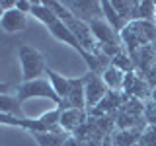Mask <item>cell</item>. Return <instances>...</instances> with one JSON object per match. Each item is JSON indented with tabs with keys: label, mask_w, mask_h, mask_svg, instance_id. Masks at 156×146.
<instances>
[{
	"label": "cell",
	"mask_w": 156,
	"mask_h": 146,
	"mask_svg": "<svg viewBox=\"0 0 156 146\" xmlns=\"http://www.w3.org/2000/svg\"><path fill=\"white\" fill-rule=\"evenodd\" d=\"M123 49L127 53H135L143 47L156 43V22H144V19H133L123 27L119 33Z\"/></svg>",
	"instance_id": "obj_1"
},
{
	"label": "cell",
	"mask_w": 156,
	"mask_h": 146,
	"mask_svg": "<svg viewBox=\"0 0 156 146\" xmlns=\"http://www.w3.org/2000/svg\"><path fill=\"white\" fill-rule=\"evenodd\" d=\"M16 55L20 58V66H22V80L31 82L41 78V74L47 72L45 57L37 51L35 47L27 45V43H20L16 49Z\"/></svg>",
	"instance_id": "obj_2"
},
{
	"label": "cell",
	"mask_w": 156,
	"mask_h": 146,
	"mask_svg": "<svg viewBox=\"0 0 156 146\" xmlns=\"http://www.w3.org/2000/svg\"><path fill=\"white\" fill-rule=\"evenodd\" d=\"M20 103L31 99V97H43V99H49L55 107L61 105V97L57 96V92L53 90L49 78H37V80H31V82H22V84L16 86V94Z\"/></svg>",
	"instance_id": "obj_3"
},
{
	"label": "cell",
	"mask_w": 156,
	"mask_h": 146,
	"mask_svg": "<svg viewBox=\"0 0 156 146\" xmlns=\"http://www.w3.org/2000/svg\"><path fill=\"white\" fill-rule=\"evenodd\" d=\"M82 80H84V92H86V107L90 111L101 103V99L107 96L109 88L105 86L104 78L96 72H86V76Z\"/></svg>",
	"instance_id": "obj_4"
},
{
	"label": "cell",
	"mask_w": 156,
	"mask_h": 146,
	"mask_svg": "<svg viewBox=\"0 0 156 146\" xmlns=\"http://www.w3.org/2000/svg\"><path fill=\"white\" fill-rule=\"evenodd\" d=\"M65 6L74 14V18L82 19V22L90 23L98 18H104L101 14V2H94V0H62Z\"/></svg>",
	"instance_id": "obj_5"
},
{
	"label": "cell",
	"mask_w": 156,
	"mask_h": 146,
	"mask_svg": "<svg viewBox=\"0 0 156 146\" xmlns=\"http://www.w3.org/2000/svg\"><path fill=\"white\" fill-rule=\"evenodd\" d=\"M66 26L70 27V31L74 33V37L78 39V41H80V45L84 47L88 53L96 55V51H98V41H96L94 33H92L90 23H86V22H82V19L74 18L72 22H68Z\"/></svg>",
	"instance_id": "obj_6"
},
{
	"label": "cell",
	"mask_w": 156,
	"mask_h": 146,
	"mask_svg": "<svg viewBox=\"0 0 156 146\" xmlns=\"http://www.w3.org/2000/svg\"><path fill=\"white\" fill-rule=\"evenodd\" d=\"M88 123V111L86 109H61V129L66 134H76V130H80L82 127Z\"/></svg>",
	"instance_id": "obj_7"
},
{
	"label": "cell",
	"mask_w": 156,
	"mask_h": 146,
	"mask_svg": "<svg viewBox=\"0 0 156 146\" xmlns=\"http://www.w3.org/2000/svg\"><path fill=\"white\" fill-rule=\"evenodd\" d=\"M58 109H86V92H84V80L82 78H70V92L68 97L58 105Z\"/></svg>",
	"instance_id": "obj_8"
},
{
	"label": "cell",
	"mask_w": 156,
	"mask_h": 146,
	"mask_svg": "<svg viewBox=\"0 0 156 146\" xmlns=\"http://www.w3.org/2000/svg\"><path fill=\"white\" fill-rule=\"evenodd\" d=\"M90 27H92V33H94L98 45H109V43H121V37L119 33L115 31L109 23L105 22L104 18H98L94 22H90Z\"/></svg>",
	"instance_id": "obj_9"
},
{
	"label": "cell",
	"mask_w": 156,
	"mask_h": 146,
	"mask_svg": "<svg viewBox=\"0 0 156 146\" xmlns=\"http://www.w3.org/2000/svg\"><path fill=\"white\" fill-rule=\"evenodd\" d=\"M0 27L6 33H16V31H23L27 27V18L23 12H20L18 8H12L8 12H2L0 16Z\"/></svg>",
	"instance_id": "obj_10"
},
{
	"label": "cell",
	"mask_w": 156,
	"mask_h": 146,
	"mask_svg": "<svg viewBox=\"0 0 156 146\" xmlns=\"http://www.w3.org/2000/svg\"><path fill=\"white\" fill-rule=\"evenodd\" d=\"M131 58L135 62V72H140L144 74L146 70H150L154 64H156V53H154V47L148 45V47H143L139 51L131 53Z\"/></svg>",
	"instance_id": "obj_11"
},
{
	"label": "cell",
	"mask_w": 156,
	"mask_h": 146,
	"mask_svg": "<svg viewBox=\"0 0 156 146\" xmlns=\"http://www.w3.org/2000/svg\"><path fill=\"white\" fill-rule=\"evenodd\" d=\"M144 127L140 129H125V130H117L111 136V144L113 146H136L140 142V136H143Z\"/></svg>",
	"instance_id": "obj_12"
},
{
	"label": "cell",
	"mask_w": 156,
	"mask_h": 146,
	"mask_svg": "<svg viewBox=\"0 0 156 146\" xmlns=\"http://www.w3.org/2000/svg\"><path fill=\"white\" fill-rule=\"evenodd\" d=\"M125 72H121L119 68H115V66H105L104 68V72H101V78H104V82H105V86L109 88L111 92H123V88H125Z\"/></svg>",
	"instance_id": "obj_13"
},
{
	"label": "cell",
	"mask_w": 156,
	"mask_h": 146,
	"mask_svg": "<svg viewBox=\"0 0 156 146\" xmlns=\"http://www.w3.org/2000/svg\"><path fill=\"white\" fill-rule=\"evenodd\" d=\"M31 16L35 18V19H39V22H41L43 26H47V27H51L53 23H57V22H58L57 14L53 12L51 8H49V4H47V2H41V0H33Z\"/></svg>",
	"instance_id": "obj_14"
},
{
	"label": "cell",
	"mask_w": 156,
	"mask_h": 146,
	"mask_svg": "<svg viewBox=\"0 0 156 146\" xmlns=\"http://www.w3.org/2000/svg\"><path fill=\"white\" fill-rule=\"evenodd\" d=\"M45 74H47L49 82H51V86H53V90L57 92V96L61 97V103H62V101L68 97V92H70V78L58 74V72L51 70V68H47Z\"/></svg>",
	"instance_id": "obj_15"
},
{
	"label": "cell",
	"mask_w": 156,
	"mask_h": 146,
	"mask_svg": "<svg viewBox=\"0 0 156 146\" xmlns=\"http://www.w3.org/2000/svg\"><path fill=\"white\" fill-rule=\"evenodd\" d=\"M22 103L18 101L16 96H10L6 90L0 92V113L2 115H12V117H23L22 115Z\"/></svg>",
	"instance_id": "obj_16"
},
{
	"label": "cell",
	"mask_w": 156,
	"mask_h": 146,
	"mask_svg": "<svg viewBox=\"0 0 156 146\" xmlns=\"http://www.w3.org/2000/svg\"><path fill=\"white\" fill-rule=\"evenodd\" d=\"M100 2H101V14H104V19L115 29L117 33H121L123 27H125V22L119 18L117 10L113 8V2H111V0H100Z\"/></svg>",
	"instance_id": "obj_17"
},
{
	"label": "cell",
	"mask_w": 156,
	"mask_h": 146,
	"mask_svg": "<svg viewBox=\"0 0 156 146\" xmlns=\"http://www.w3.org/2000/svg\"><path fill=\"white\" fill-rule=\"evenodd\" d=\"M66 133H33V138L39 146H65L68 140Z\"/></svg>",
	"instance_id": "obj_18"
},
{
	"label": "cell",
	"mask_w": 156,
	"mask_h": 146,
	"mask_svg": "<svg viewBox=\"0 0 156 146\" xmlns=\"http://www.w3.org/2000/svg\"><path fill=\"white\" fill-rule=\"evenodd\" d=\"M135 19H144V22H156V2L150 0H135Z\"/></svg>",
	"instance_id": "obj_19"
},
{
	"label": "cell",
	"mask_w": 156,
	"mask_h": 146,
	"mask_svg": "<svg viewBox=\"0 0 156 146\" xmlns=\"http://www.w3.org/2000/svg\"><path fill=\"white\" fill-rule=\"evenodd\" d=\"M113 8L117 10L119 18L125 22V26L135 19V0H111Z\"/></svg>",
	"instance_id": "obj_20"
},
{
	"label": "cell",
	"mask_w": 156,
	"mask_h": 146,
	"mask_svg": "<svg viewBox=\"0 0 156 146\" xmlns=\"http://www.w3.org/2000/svg\"><path fill=\"white\" fill-rule=\"evenodd\" d=\"M111 66H115V68H119L121 72H125V74H129V72H135V62H133V58H131V55L127 51L123 53H119L113 61L109 62Z\"/></svg>",
	"instance_id": "obj_21"
},
{
	"label": "cell",
	"mask_w": 156,
	"mask_h": 146,
	"mask_svg": "<svg viewBox=\"0 0 156 146\" xmlns=\"http://www.w3.org/2000/svg\"><path fill=\"white\" fill-rule=\"evenodd\" d=\"M139 146H156V125H146Z\"/></svg>",
	"instance_id": "obj_22"
},
{
	"label": "cell",
	"mask_w": 156,
	"mask_h": 146,
	"mask_svg": "<svg viewBox=\"0 0 156 146\" xmlns=\"http://www.w3.org/2000/svg\"><path fill=\"white\" fill-rule=\"evenodd\" d=\"M144 121L146 125H156V103H148L144 107Z\"/></svg>",
	"instance_id": "obj_23"
},
{
	"label": "cell",
	"mask_w": 156,
	"mask_h": 146,
	"mask_svg": "<svg viewBox=\"0 0 156 146\" xmlns=\"http://www.w3.org/2000/svg\"><path fill=\"white\" fill-rule=\"evenodd\" d=\"M16 8L20 10V12H23V14H31V8H33V2L31 0H16Z\"/></svg>",
	"instance_id": "obj_24"
},
{
	"label": "cell",
	"mask_w": 156,
	"mask_h": 146,
	"mask_svg": "<svg viewBox=\"0 0 156 146\" xmlns=\"http://www.w3.org/2000/svg\"><path fill=\"white\" fill-rule=\"evenodd\" d=\"M150 101H152V103H156V86L150 90Z\"/></svg>",
	"instance_id": "obj_25"
},
{
	"label": "cell",
	"mask_w": 156,
	"mask_h": 146,
	"mask_svg": "<svg viewBox=\"0 0 156 146\" xmlns=\"http://www.w3.org/2000/svg\"><path fill=\"white\" fill-rule=\"evenodd\" d=\"M152 47H154V53H156V43H154V45H152Z\"/></svg>",
	"instance_id": "obj_26"
}]
</instances>
